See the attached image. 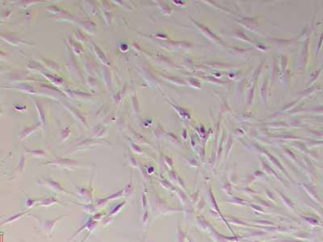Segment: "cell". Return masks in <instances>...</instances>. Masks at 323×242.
Masks as SVG:
<instances>
[{"instance_id": "obj_1", "label": "cell", "mask_w": 323, "mask_h": 242, "mask_svg": "<svg viewBox=\"0 0 323 242\" xmlns=\"http://www.w3.org/2000/svg\"><path fill=\"white\" fill-rule=\"evenodd\" d=\"M62 216H61L56 218V219L53 220H44V223H41L40 226H41V228H42L43 229L45 230V232H48V234L49 235V233L53 231L54 225L56 224V223H57L60 219H62Z\"/></svg>"}, {"instance_id": "obj_2", "label": "cell", "mask_w": 323, "mask_h": 242, "mask_svg": "<svg viewBox=\"0 0 323 242\" xmlns=\"http://www.w3.org/2000/svg\"><path fill=\"white\" fill-rule=\"evenodd\" d=\"M95 225H96V222H95V221H94L92 219H89V220H88L87 221V222H86L85 224L83 225V227L81 228H79V230H78V231H77L76 232H75V233L74 234V235H73L72 237L70 238V239H69V240H67V241H66V242H70V240H72V239H74V238H75V236H76L77 234H79V232H81L83 231V229H85V228H92V229H93L94 227H95Z\"/></svg>"}, {"instance_id": "obj_3", "label": "cell", "mask_w": 323, "mask_h": 242, "mask_svg": "<svg viewBox=\"0 0 323 242\" xmlns=\"http://www.w3.org/2000/svg\"><path fill=\"white\" fill-rule=\"evenodd\" d=\"M58 203V200L56 199L54 196L53 197H49L48 199H45V200H42L40 201V203L39 204V205H41V206H49L50 204H56Z\"/></svg>"}, {"instance_id": "obj_4", "label": "cell", "mask_w": 323, "mask_h": 242, "mask_svg": "<svg viewBox=\"0 0 323 242\" xmlns=\"http://www.w3.org/2000/svg\"><path fill=\"white\" fill-rule=\"evenodd\" d=\"M49 186H50V187H51L53 190H55V191H61V192L70 193V192H68V191H66V190H64L59 184L54 183V182H50V183H49Z\"/></svg>"}, {"instance_id": "obj_5", "label": "cell", "mask_w": 323, "mask_h": 242, "mask_svg": "<svg viewBox=\"0 0 323 242\" xmlns=\"http://www.w3.org/2000/svg\"><path fill=\"white\" fill-rule=\"evenodd\" d=\"M28 213V212H21V213H19V214H16L15 215V216H13L12 217H10V218H8L7 220H6L4 221V222H2V224H4V223H9V222H11V221H14L15 220H17L19 219V217H21L23 216H24V215H26Z\"/></svg>"}, {"instance_id": "obj_6", "label": "cell", "mask_w": 323, "mask_h": 242, "mask_svg": "<svg viewBox=\"0 0 323 242\" xmlns=\"http://www.w3.org/2000/svg\"><path fill=\"white\" fill-rule=\"evenodd\" d=\"M125 201L122 202V203H121L119 205H117V207H116V208H114L112 211V212L108 215V216H112V215H115L116 213L120 211V209H121V208L123 206H125Z\"/></svg>"}, {"instance_id": "obj_7", "label": "cell", "mask_w": 323, "mask_h": 242, "mask_svg": "<svg viewBox=\"0 0 323 242\" xmlns=\"http://www.w3.org/2000/svg\"><path fill=\"white\" fill-rule=\"evenodd\" d=\"M90 234H91V232H88V233H87V236H86V237H85V238H84V239H83V240H81V241H80V242H85V241H86V240H87V238H88V236H89V235H90Z\"/></svg>"}]
</instances>
